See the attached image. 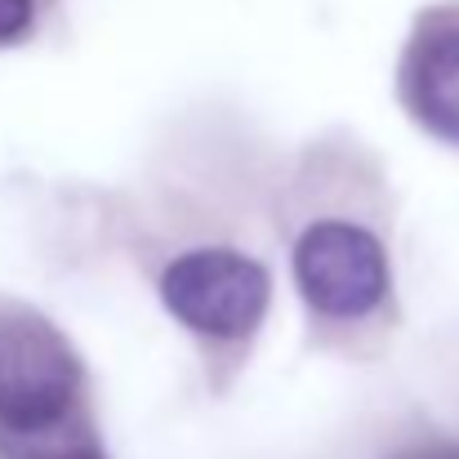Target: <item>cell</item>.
<instances>
[{"label": "cell", "mask_w": 459, "mask_h": 459, "mask_svg": "<svg viewBox=\"0 0 459 459\" xmlns=\"http://www.w3.org/2000/svg\"><path fill=\"white\" fill-rule=\"evenodd\" d=\"M81 397V357L58 325L40 316H0V429H27L72 415Z\"/></svg>", "instance_id": "7a4b0ae2"}, {"label": "cell", "mask_w": 459, "mask_h": 459, "mask_svg": "<svg viewBox=\"0 0 459 459\" xmlns=\"http://www.w3.org/2000/svg\"><path fill=\"white\" fill-rule=\"evenodd\" d=\"M402 99L415 121L459 148V13H429L402 58Z\"/></svg>", "instance_id": "277c9868"}, {"label": "cell", "mask_w": 459, "mask_h": 459, "mask_svg": "<svg viewBox=\"0 0 459 459\" xmlns=\"http://www.w3.org/2000/svg\"><path fill=\"white\" fill-rule=\"evenodd\" d=\"M0 459H108L94 429L72 411L27 429H0Z\"/></svg>", "instance_id": "5b68a950"}, {"label": "cell", "mask_w": 459, "mask_h": 459, "mask_svg": "<svg viewBox=\"0 0 459 459\" xmlns=\"http://www.w3.org/2000/svg\"><path fill=\"white\" fill-rule=\"evenodd\" d=\"M31 9L36 0H0V40H13L31 27Z\"/></svg>", "instance_id": "8992f818"}, {"label": "cell", "mask_w": 459, "mask_h": 459, "mask_svg": "<svg viewBox=\"0 0 459 459\" xmlns=\"http://www.w3.org/2000/svg\"><path fill=\"white\" fill-rule=\"evenodd\" d=\"M393 459H459V446L451 442H429V446H411V451H402V455Z\"/></svg>", "instance_id": "52a82bcc"}, {"label": "cell", "mask_w": 459, "mask_h": 459, "mask_svg": "<svg viewBox=\"0 0 459 459\" xmlns=\"http://www.w3.org/2000/svg\"><path fill=\"white\" fill-rule=\"evenodd\" d=\"M295 281L321 316L352 321L384 304L388 259H384V246L366 228L321 219L304 228L295 241Z\"/></svg>", "instance_id": "3957f363"}, {"label": "cell", "mask_w": 459, "mask_h": 459, "mask_svg": "<svg viewBox=\"0 0 459 459\" xmlns=\"http://www.w3.org/2000/svg\"><path fill=\"white\" fill-rule=\"evenodd\" d=\"M160 299L196 334L246 339L264 321L273 286L268 273L237 250H192L165 268Z\"/></svg>", "instance_id": "6da1fadb"}]
</instances>
